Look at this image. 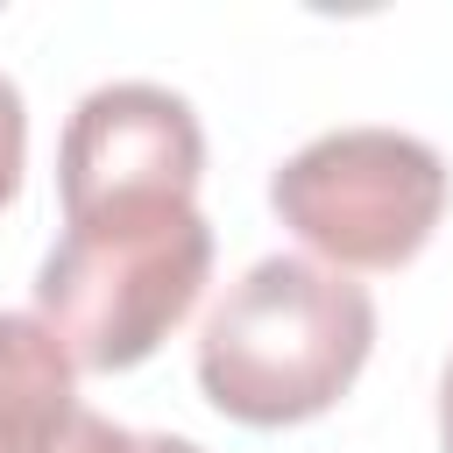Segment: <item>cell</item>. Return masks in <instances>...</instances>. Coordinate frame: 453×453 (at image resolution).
<instances>
[{
  "instance_id": "1",
  "label": "cell",
  "mask_w": 453,
  "mask_h": 453,
  "mask_svg": "<svg viewBox=\"0 0 453 453\" xmlns=\"http://www.w3.org/2000/svg\"><path fill=\"white\" fill-rule=\"evenodd\" d=\"M212 269V226L198 191L106 184L64 191V234L35 269V319L71 368L113 375L149 361L198 304Z\"/></svg>"
},
{
  "instance_id": "2",
  "label": "cell",
  "mask_w": 453,
  "mask_h": 453,
  "mask_svg": "<svg viewBox=\"0 0 453 453\" xmlns=\"http://www.w3.org/2000/svg\"><path fill=\"white\" fill-rule=\"evenodd\" d=\"M375 347V297L304 255H262L198 333V389L219 418L276 432L333 411Z\"/></svg>"
},
{
  "instance_id": "3",
  "label": "cell",
  "mask_w": 453,
  "mask_h": 453,
  "mask_svg": "<svg viewBox=\"0 0 453 453\" xmlns=\"http://www.w3.org/2000/svg\"><path fill=\"white\" fill-rule=\"evenodd\" d=\"M269 205L333 269H403L446 212V156L403 127H333L276 163Z\"/></svg>"
},
{
  "instance_id": "4",
  "label": "cell",
  "mask_w": 453,
  "mask_h": 453,
  "mask_svg": "<svg viewBox=\"0 0 453 453\" xmlns=\"http://www.w3.org/2000/svg\"><path fill=\"white\" fill-rule=\"evenodd\" d=\"M205 177V134L191 99L149 78L92 85L57 142V191H106V184H163L198 191Z\"/></svg>"
},
{
  "instance_id": "5",
  "label": "cell",
  "mask_w": 453,
  "mask_h": 453,
  "mask_svg": "<svg viewBox=\"0 0 453 453\" xmlns=\"http://www.w3.org/2000/svg\"><path fill=\"white\" fill-rule=\"evenodd\" d=\"M78 368L42 319L0 311V453H50L78 418Z\"/></svg>"
},
{
  "instance_id": "6",
  "label": "cell",
  "mask_w": 453,
  "mask_h": 453,
  "mask_svg": "<svg viewBox=\"0 0 453 453\" xmlns=\"http://www.w3.org/2000/svg\"><path fill=\"white\" fill-rule=\"evenodd\" d=\"M21 170H28V106H21V85L0 78V212L14 205Z\"/></svg>"
},
{
  "instance_id": "7",
  "label": "cell",
  "mask_w": 453,
  "mask_h": 453,
  "mask_svg": "<svg viewBox=\"0 0 453 453\" xmlns=\"http://www.w3.org/2000/svg\"><path fill=\"white\" fill-rule=\"evenodd\" d=\"M50 453H142V446H134V432H127V425L99 418V411H78V418H71V432H64Z\"/></svg>"
},
{
  "instance_id": "8",
  "label": "cell",
  "mask_w": 453,
  "mask_h": 453,
  "mask_svg": "<svg viewBox=\"0 0 453 453\" xmlns=\"http://www.w3.org/2000/svg\"><path fill=\"white\" fill-rule=\"evenodd\" d=\"M439 453H453V361L439 375Z\"/></svg>"
},
{
  "instance_id": "9",
  "label": "cell",
  "mask_w": 453,
  "mask_h": 453,
  "mask_svg": "<svg viewBox=\"0 0 453 453\" xmlns=\"http://www.w3.org/2000/svg\"><path fill=\"white\" fill-rule=\"evenodd\" d=\"M134 446H142V453H205V446H191V439H170V432H134Z\"/></svg>"
}]
</instances>
